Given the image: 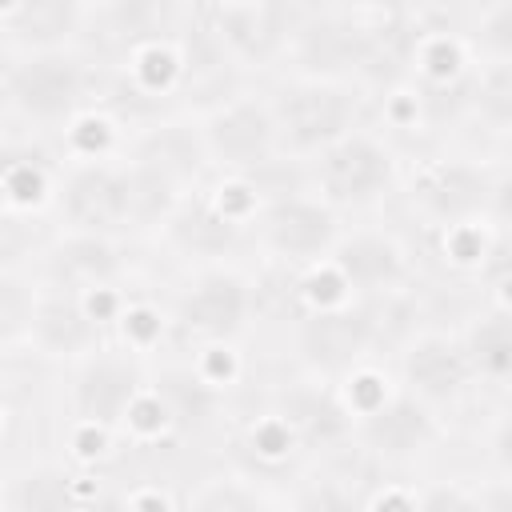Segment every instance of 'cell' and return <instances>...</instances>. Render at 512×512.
I'll return each mask as SVG.
<instances>
[{
  "label": "cell",
  "instance_id": "6da1fadb",
  "mask_svg": "<svg viewBox=\"0 0 512 512\" xmlns=\"http://www.w3.org/2000/svg\"><path fill=\"white\" fill-rule=\"evenodd\" d=\"M508 164L504 156L480 152H420L404 160L396 196L408 200L412 216L428 228H452L468 220H504Z\"/></svg>",
  "mask_w": 512,
  "mask_h": 512
},
{
  "label": "cell",
  "instance_id": "7a4b0ae2",
  "mask_svg": "<svg viewBox=\"0 0 512 512\" xmlns=\"http://www.w3.org/2000/svg\"><path fill=\"white\" fill-rule=\"evenodd\" d=\"M260 88H264V100L276 124L280 160L288 168L308 164L316 152H324L328 144H336L340 136L372 120V96L344 80L276 72Z\"/></svg>",
  "mask_w": 512,
  "mask_h": 512
},
{
  "label": "cell",
  "instance_id": "3957f363",
  "mask_svg": "<svg viewBox=\"0 0 512 512\" xmlns=\"http://www.w3.org/2000/svg\"><path fill=\"white\" fill-rule=\"evenodd\" d=\"M100 104H104V72L84 48L36 52V56H12L0 116L16 120L28 136L56 140L76 116Z\"/></svg>",
  "mask_w": 512,
  "mask_h": 512
},
{
  "label": "cell",
  "instance_id": "277c9868",
  "mask_svg": "<svg viewBox=\"0 0 512 512\" xmlns=\"http://www.w3.org/2000/svg\"><path fill=\"white\" fill-rule=\"evenodd\" d=\"M164 312L172 344L188 352L240 344L260 316V284L244 264H192Z\"/></svg>",
  "mask_w": 512,
  "mask_h": 512
},
{
  "label": "cell",
  "instance_id": "5b68a950",
  "mask_svg": "<svg viewBox=\"0 0 512 512\" xmlns=\"http://www.w3.org/2000/svg\"><path fill=\"white\" fill-rule=\"evenodd\" d=\"M392 300H348V304H332V308L292 312L288 344H292V356L304 368V376L336 384L352 368L392 352L396 340L384 324Z\"/></svg>",
  "mask_w": 512,
  "mask_h": 512
},
{
  "label": "cell",
  "instance_id": "8992f818",
  "mask_svg": "<svg viewBox=\"0 0 512 512\" xmlns=\"http://www.w3.org/2000/svg\"><path fill=\"white\" fill-rule=\"evenodd\" d=\"M400 168H404L400 148L380 128H372V120H368L364 128L340 136L336 144L316 152L308 164H300V180L332 212H340V216L356 212L360 216V212H372L396 196Z\"/></svg>",
  "mask_w": 512,
  "mask_h": 512
},
{
  "label": "cell",
  "instance_id": "52a82bcc",
  "mask_svg": "<svg viewBox=\"0 0 512 512\" xmlns=\"http://www.w3.org/2000/svg\"><path fill=\"white\" fill-rule=\"evenodd\" d=\"M192 116H196L208 176H236V180L268 184L272 176L288 172V164L280 160L276 124H272L264 88L240 84Z\"/></svg>",
  "mask_w": 512,
  "mask_h": 512
},
{
  "label": "cell",
  "instance_id": "ba28073f",
  "mask_svg": "<svg viewBox=\"0 0 512 512\" xmlns=\"http://www.w3.org/2000/svg\"><path fill=\"white\" fill-rule=\"evenodd\" d=\"M344 228H348L344 216L332 212L324 200H316L296 176L292 184H280L264 196L248 244L252 252H260V260L276 264L284 276H296L324 264L336 240L344 236Z\"/></svg>",
  "mask_w": 512,
  "mask_h": 512
},
{
  "label": "cell",
  "instance_id": "9c48e42d",
  "mask_svg": "<svg viewBox=\"0 0 512 512\" xmlns=\"http://www.w3.org/2000/svg\"><path fill=\"white\" fill-rule=\"evenodd\" d=\"M300 4H196V24L236 80H272L288 64Z\"/></svg>",
  "mask_w": 512,
  "mask_h": 512
},
{
  "label": "cell",
  "instance_id": "30bf717a",
  "mask_svg": "<svg viewBox=\"0 0 512 512\" xmlns=\"http://www.w3.org/2000/svg\"><path fill=\"white\" fill-rule=\"evenodd\" d=\"M388 368H392L396 388L404 396H412L416 404H424L440 420L480 392L476 372L464 352V340H460V328L416 324L408 336L396 340Z\"/></svg>",
  "mask_w": 512,
  "mask_h": 512
},
{
  "label": "cell",
  "instance_id": "8fae6325",
  "mask_svg": "<svg viewBox=\"0 0 512 512\" xmlns=\"http://www.w3.org/2000/svg\"><path fill=\"white\" fill-rule=\"evenodd\" d=\"M152 376V364L124 352L120 344H100L96 352L80 356L68 364V396H64V416L68 428H92L120 436L128 408L144 392Z\"/></svg>",
  "mask_w": 512,
  "mask_h": 512
},
{
  "label": "cell",
  "instance_id": "7c38bea8",
  "mask_svg": "<svg viewBox=\"0 0 512 512\" xmlns=\"http://www.w3.org/2000/svg\"><path fill=\"white\" fill-rule=\"evenodd\" d=\"M324 264L352 300H392L416 284V256L392 228L348 224Z\"/></svg>",
  "mask_w": 512,
  "mask_h": 512
},
{
  "label": "cell",
  "instance_id": "4fadbf2b",
  "mask_svg": "<svg viewBox=\"0 0 512 512\" xmlns=\"http://www.w3.org/2000/svg\"><path fill=\"white\" fill-rule=\"evenodd\" d=\"M440 436H444V420L432 416L412 396H404L400 388L380 408L352 420V448L380 464H392V468L416 464L420 456H428L440 444Z\"/></svg>",
  "mask_w": 512,
  "mask_h": 512
},
{
  "label": "cell",
  "instance_id": "5bb4252c",
  "mask_svg": "<svg viewBox=\"0 0 512 512\" xmlns=\"http://www.w3.org/2000/svg\"><path fill=\"white\" fill-rule=\"evenodd\" d=\"M100 344H108V332L88 316L84 300L76 292L40 284L36 308H32V328H28L32 356L56 360V364H72V360L96 352Z\"/></svg>",
  "mask_w": 512,
  "mask_h": 512
},
{
  "label": "cell",
  "instance_id": "9a60e30c",
  "mask_svg": "<svg viewBox=\"0 0 512 512\" xmlns=\"http://www.w3.org/2000/svg\"><path fill=\"white\" fill-rule=\"evenodd\" d=\"M460 328V340H464V352H468V364L476 372V384L504 396V384H508V364H512V332H508V304H496V300H480L476 312L456 324Z\"/></svg>",
  "mask_w": 512,
  "mask_h": 512
},
{
  "label": "cell",
  "instance_id": "2e32d148",
  "mask_svg": "<svg viewBox=\"0 0 512 512\" xmlns=\"http://www.w3.org/2000/svg\"><path fill=\"white\" fill-rule=\"evenodd\" d=\"M180 512H284L268 500V488L244 472L200 476L184 488Z\"/></svg>",
  "mask_w": 512,
  "mask_h": 512
},
{
  "label": "cell",
  "instance_id": "e0dca14e",
  "mask_svg": "<svg viewBox=\"0 0 512 512\" xmlns=\"http://www.w3.org/2000/svg\"><path fill=\"white\" fill-rule=\"evenodd\" d=\"M416 512H508V488L504 476H492L488 484L428 480L416 484Z\"/></svg>",
  "mask_w": 512,
  "mask_h": 512
},
{
  "label": "cell",
  "instance_id": "ac0fdd59",
  "mask_svg": "<svg viewBox=\"0 0 512 512\" xmlns=\"http://www.w3.org/2000/svg\"><path fill=\"white\" fill-rule=\"evenodd\" d=\"M36 292H40V284H36L32 268L0 272V356H8L16 348H28Z\"/></svg>",
  "mask_w": 512,
  "mask_h": 512
},
{
  "label": "cell",
  "instance_id": "d6986e66",
  "mask_svg": "<svg viewBox=\"0 0 512 512\" xmlns=\"http://www.w3.org/2000/svg\"><path fill=\"white\" fill-rule=\"evenodd\" d=\"M0 512H8V508H4V504H0Z\"/></svg>",
  "mask_w": 512,
  "mask_h": 512
}]
</instances>
